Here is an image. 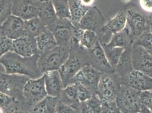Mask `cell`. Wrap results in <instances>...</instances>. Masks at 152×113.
<instances>
[{
  "label": "cell",
  "mask_w": 152,
  "mask_h": 113,
  "mask_svg": "<svg viewBox=\"0 0 152 113\" xmlns=\"http://www.w3.org/2000/svg\"><path fill=\"white\" fill-rule=\"evenodd\" d=\"M80 110L81 113H94L89 105L87 104L86 102L81 103Z\"/></svg>",
  "instance_id": "obj_40"
},
{
  "label": "cell",
  "mask_w": 152,
  "mask_h": 113,
  "mask_svg": "<svg viewBox=\"0 0 152 113\" xmlns=\"http://www.w3.org/2000/svg\"><path fill=\"white\" fill-rule=\"evenodd\" d=\"M148 32L152 33V21H150L148 20Z\"/></svg>",
  "instance_id": "obj_44"
},
{
  "label": "cell",
  "mask_w": 152,
  "mask_h": 113,
  "mask_svg": "<svg viewBox=\"0 0 152 113\" xmlns=\"http://www.w3.org/2000/svg\"><path fill=\"white\" fill-rule=\"evenodd\" d=\"M141 93L126 84H121L115 102L121 113H139Z\"/></svg>",
  "instance_id": "obj_4"
},
{
  "label": "cell",
  "mask_w": 152,
  "mask_h": 113,
  "mask_svg": "<svg viewBox=\"0 0 152 113\" xmlns=\"http://www.w3.org/2000/svg\"><path fill=\"white\" fill-rule=\"evenodd\" d=\"M9 107L5 113H31V111H28L23 107L20 106H13Z\"/></svg>",
  "instance_id": "obj_39"
},
{
  "label": "cell",
  "mask_w": 152,
  "mask_h": 113,
  "mask_svg": "<svg viewBox=\"0 0 152 113\" xmlns=\"http://www.w3.org/2000/svg\"><path fill=\"white\" fill-rule=\"evenodd\" d=\"M47 30V27L38 17L25 21L26 36L36 38Z\"/></svg>",
  "instance_id": "obj_24"
},
{
  "label": "cell",
  "mask_w": 152,
  "mask_h": 113,
  "mask_svg": "<svg viewBox=\"0 0 152 113\" xmlns=\"http://www.w3.org/2000/svg\"><path fill=\"white\" fill-rule=\"evenodd\" d=\"M141 104L145 105L152 113V92L151 91L142 92L140 94Z\"/></svg>",
  "instance_id": "obj_35"
},
{
  "label": "cell",
  "mask_w": 152,
  "mask_h": 113,
  "mask_svg": "<svg viewBox=\"0 0 152 113\" xmlns=\"http://www.w3.org/2000/svg\"><path fill=\"white\" fill-rule=\"evenodd\" d=\"M98 41H99V39L95 32L90 30H85L80 40V45L89 50L97 43Z\"/></svg>",
  "instance_id": "obj_30"
},
{
  "label": "cell",
  "mask_w": 152,
  "mask_h": 113,
  "mask_svg": "<svg viewBox=\"0 0 152 113\" xmlns=\"http://www.w3.org/2000/svg\"><path fill=\"white\" fill-rule=\"evenodd\" d=\"M101 44L104 51L105 55L107 57L108 62L115 70L119 62L124 49L120 48H112L108 46L106 44L101 43Z\"/></svg>",
  "instance_id": "obj_28"
},
{
  "label": "cell",
  "mask_w": 152,
  "mask_h": 113,
  "mask_svg": "<svg viewBox=\"0 0 152 113\" xmlns=\"http://www.w3.org/2000/svg\"><path fill=\"white\" fill-rule=\"evenodd\" d=\"M75 27L70 19H58L48 30L53 33L58 45L69 48Z\"/></svg>",
  "instance_id": "obj_12"
},
{
  "label": "cell",
  "mask_w": 152,
  "mask_h": 113,
  "mask_svg": "<svg viewBox=\"0 0 152 113\" xmlns=\"http://www.w3.org/2000/svg\"><path fill=\"white\" fill-rule=\"evenodd\" d=\"M38 17L45 23L48 29L57 21L58 18L51 1L42 3Z\"/></svg>",
  "instance_id": "obj_23"
},
{
  "label": "cell",
  "mask_w": 152,
  "mask_h": 113,
  "mask_svg": "<svg viewBox=\"0 0 152 113\" xmlns=\"http://www.w3.org/2000/svg\"><path fill=\"white\" fill-rule=\"evenodd\" d=\"M5 113V109H4V108L0 107V113Z\"/></svg>",
  "instance_id": "obj_46"
},
{
  "label": "cell",
  "mask_w": 152,
  "mask_h": 113,
  "mask_svg": "<svg viewBox=\"0 0 152 113\" xmlns=\"http://www.w3.org/2000/svg\"><path fill=\"white\" fill-rule=\"evenodd\" d=\"M58 19H71L68 0H51Z\"/></svg>",
  "instance_id": "obj_29"
},
{
  "label": "cell",
  "mask_w": 152,
  "mask_h": 113,
  "mask_svg": "<svg viewBox=\"0 0 152 113\" xmlns=\"http://www.w3.org/2000/svg\"><path fill=\"white\" fill-rule=\"evenodd\" d=\"M140 113H152V112L149 110V109H148L146 107L141 104L139 110Z\"/></svg>",
  "instance_id": "obj_42"
},
{
  "label": "cell",
  "mask_w": 152,
  "mask_h": 113,
  "mask_svg": "<svg viewBox=\"0 0 152 113\" xmlns=\"http://www.w3.org/2000/svg\"><path fill=\"white\" fill-rule=\"evenodd\" d=\"M89 63L102 74H113L115 70L108 62L99 41L88 50Z\"/></svg>",
  "instance_id": "obj_14"
},
{
  "label": "cell",
  "mask_w": 152,
  "mask_h": 113,
  "mask_svg": "<svg viewBox=\"0 0 152 113\" xmlns=\"http://www.w3.org/2000/svg\"><path fill=\"white\" fill-rule=\"evenodd\" d=\"M127 15L125 9H123L111 19L104 24L97 33L99 41L102 44H107L112 36L123 31L126 27Z\"/></svg>",
  "instance_id": "obj_9"
},
{
  "label": "cell",
  "mask_w": 152,
  "mask_h": 113,
  "mask_svg": "<svg viewBox=\"0 0 152 113\" xmlns=\"http://www.w3.org/2000/svg\"><path fill=\"white\" fill-rule=\"evenodd\" d=\"M39 54L30 57H23L10 51L0 58V64L5 73L27 76L30 79H38L43 75L39 69L38 60Z\"/></svg>",
  "instance_id": "obj_1"
},
{
  "label": "cell",
  "mask_w": 152,
  "mask_h": 113,
  "mask_svg": "<svg viewBox=\"0 0 152 113\" xmlns=\"http://www.w3.org/2000/svg\"><path fill=\"white\" fill-rule=\"evenodd\" d=\"M131 49L132 46L124 49L115 69L114 74L121 84H125L128 76L133 70Z\"/></svg>",
  "instance_id": "obj_17"
},
{
  "label": "cell",
  "mask_w": 152,
  "mask_h": 113,
  "mask_svg": "<svg viewBox=\"0 0 152 113\" xmlns=\"http://www.w3.org/2000/svg\"><path fill=\"white\" fill-rule=\"evenodd\" d=\"M19 102L16 100L14 97L0 92V107L4 109L8 108L13 104Z\"/></svg>",
  "instance_id": "obj_36"
},
{
  "label": "cell",
  "mask_w": 152,
  "mask_h": 113,
  "mask_svg": "<svg viewBox=\"0 0 152 113\" xmlns=\"http://www.w3.org/2000/svg\"><path fill=\"white\" fill-rule=\"evenodd\" d=\"M13 51L23 57L39 54L35 38L27 36L13 40Z\"/></svg>",
  "instance_id": "obj_18"
},
{
  "label": "cell",
  "mask_w": 152,
  "mask_h": 113,
  "mask_svg": "<svg viewBox=\"0 0 152 113\" xmlns=\"http://www.w3.org/2000/svg\"><path fill=\"white\" fill-rule=\"evenodd\" d=\"M151 91H152V90H151Z\"/></svg>",
  "instance_id": "obj_50"
},
{
  "label": "cell",
  "mask_w": 152,
  "mask_h": 113,
  "mask_svg": "<svg viewBox=\"0 0 152 113\" xmlns=\"http://www.w3.org/2000/svg\"><path fill=\"white\" fill-rule=\"evenodd\" d=\"M123 2H128L130 0H121Z\"/></svg>",
  "instance_id": "obj_48"
},
{
  "label": "cell",
  "mask_w": 152,
  "mask_h": 113,
  "mask_svg": "<svg viewBox=\"0 0 152 113\" xmlns=\"http://www.w3.org/2000/svg\"><path fill=\"white\" fill-rule=\"evenodd\" d=\"M69 56L58 70L64 87L70 84L73 77L89 63L88 50L80 45L70 46Z\"/></svg>",
  "instance_id": "obj_2"
},
{
  "label": "cell",
  "mask_w": 152,
  "mask_h": 113,
  "mask_svg": "<svg viewBox=\"0 0 152 113\" xmlns=\"http://www.w3.org/2000/svg\"><path fill=\"white\" fill-rule=\"evenodd\" d=\"M38 1H39L41 2H45L50 1H51V0H38Z\"/></svg>",
  "instance_id": "obj_47"
},
{
  "label": "cell",
  "mask_w": 152,
  "mask_h": 113,
  "mask_svg": "<svg viewBox=\"0 0 152 113\" xmlns=\"http://www.w3.org/2000/svg\"><path fill=\"white\" fill-rule=\"evenodd\" d=\"M71 21L74 25L79 23L89 8L84 7L81 0H68Z\"/></svg>",
  "instance_id": "obj_27"
},
{
  "label": "cell",
  "mask_w": 152,
  "mask_h": 113,
  "mask_svg": "<svg viewBox=\"0 0 152 113\" xmlns=\"http://www.w3.org/2000/svg\"><path fill=\"white\" fill-rule=\"evenodd\" d=\"M132 45L142 46L152 55V33L144 32Z\"/></svg>",
  "instance_id": "obj_31"
},
{
  "label": "cell",
  "mask_w": 152,
  "mask_h": 113,
  "mask_svg": "<svg viewBox=\"0 0 152 113\" xmlns=\"http://www.w3.org/2000/svg\"><path fill=\"white\" fill-rule=\"evenodd\" d=\"M121 84L113 74H102L95 95L104 103L114 102L119 92Z\"/></svg>",
  "instance_id": "obj_7"
},
{
  "label": "cell",
  "mask_w": 152,
  "mask_h": 113,
  "mask_svg": "<svg viewBox=\"0 0 152 113\" xmlns=\"http://www.w3.org/2000/svg\"><path fill=\"white\" fill-rule=\"evenodd\" d=\"M10 51H13V40L0 36V58Z\"/></svg>",
  "instance_id": "obj_33"
},
{
  "label": "cell",
  "mask_w": 152,
  "mask_h": 113,
  "mask_svg": "<svg viewBox=\"0 0 152 113\" xmlns=\"http://www.w3.org/2000/svg\"><path fill=\"white\" fill-rule=\"evenodd\" d=\"M131 56L133 70L152 78V55L139 45H132Z\"/></svg>",
  "instance_id": "obj_13"
},
{
  "label": "cell",
  "mask_w": 152,
  "mask_h": 113,
  "mask_svg": "<svg viewBox=\"0 0 152 113\" xmlns=\"http://www.w3.org/2000/svg\"><path fill=\"white\" fill-rule=\"evenodd\" d=\"M126 85L140 92L151 91L152 78L139 71H133L127 77Z\"/></svg>",
  "instance_id": "obj_19"
},
{
  "label": "cell",
  "mask_w": 152,
  "mask_h": 113,
  "mask_svg": "<svg viewBox=\"0 0 152 113\" xmlns=\"http://www.w3.org/2000/svg\"><path fill=\"white\" fill-rule=\"evenodd\" d=\"M79 110L64 104L60 101H59L56 108V112L58 113H79Z\"/></svg>",
  "instance_id": "obj_37"
},
{
  "label": "cell",
  "mask_w": 152,
  "mask_h": 113,
  "mask_svg": "<svg viewBox=\"0 0 152 113\" xmlns=\"http://www.w3.org/2000/svg\"><path fill=\"white\" fill-rule=\"evenodd\" d=\"M59 98L47 96L45 99L31 107V113H55Z\"/></svg>",
  "instance_id": "obj_22"
},
{
  "label": "cell",
  "mask_w": 152,
  "mask_h": 113,
  "mask_svg": "<svg viewBox=\"0 0 152 113\" xmlns=\"http://www.w3.org/2000/svg\"><path fill=\"white\" fill-rule=\"evenodd\" d=\"M12 1L0 0V28L12 13Z\"/></svg>",
  "instance_id": "obj_32"
},
{
  "label": "cell",
  "mask_w": 152,
  "mask_h": 113,
  "mask_svg": "<svg viewBox=\"0 0 152 113\" xmlns=\"http://www.w3.org/2000/svg\"><path fill=\"white\" fill-rule=\"evenodd\" d=\"M60 101L65 104L75 109L80 110L81 102L77 97V85L76 84H70L63 88Z\"/></svg>",
  "instance_id": "obj_21"
},
{
  "label": "cell",
  "mask_w": 152,
  "mask_h": 113,
  "mask_svg": "<svg viewBox=\"0 0 152 113\" xmlns=\"http://www.w3.org/2000/svg\"><path fill=\"white\" fill-rule=\"evenodd\" d=\"M47 96L43 75L38 79H29L23 87L22 102L32 107Z\"/></svg>",
  "instance_id": "obj_8"
},
{
  "label": "cell",
  "mask_w": 152,
  "mask_h": 113,
  "mask_svg": "<svg viewBox=\"0 0 152 113\" xmlns=\"http://www.w3.org/2000/svg\"><path fill=\"white\" fill-rule=\"evenodd\" d=\"M104 24V18L101 11L96 7H92L77 24L83 30H90L97 33L100 31Z\"/></svg>",
  "instance_id": "obj_16"
},
{
  "label": "cell",
  "mask_w": 152,
  "mask_h": 113,
  "mask_svg": "<svg viewBox=\"0 0 152 113\" xmlns=\"http://www.w3.org/2000/svg\"><path fill=\"white\" fill-rule=\"evenodd\" d=\"M12 13L23 20L38 17L42 5L38 0H12Z\"/></svg>",
  "instance_id": "obj_11"
},
{
  "label": "cell",
  "mask_w": 152,
  "mask_h": 113,
  "mask_svg": "<svg viewBox=\"0 0 152 113\" xmlns=\"http://www.w3.org/2000/svg\"><path fill=\"white\" fill-rule=\"evenodd\" d=\"M69 53V47L57 45L51 50L39 53V69L43 74L48 71L58 70L68 59Z\"/></svg>",
  "instance_id": "obj_3"
},
{
  "label": "cell",
  "mask_w": 152,
  "mask_h": 113,
  "mask_svg": "<svg viewBox=\"0 0 152 113\" xmlns=\"http://www.w3.org/2000/svg\"><path fill=\"white\" fill-rule=\"evenodd\" d=\"M109 113H121V112L119 110V109H118V107H116L115 102H114L111 107V109Z\"/></svg>",
  "instance_id": "obj_43"
},
{
  "label": "cell",
  "mask_w": 152,
  "mask_h": 113,
  "mask_svg": "<svg viewBox=\"0 0 152 113\" xmlns=\"http://www.w3.org/2000/svg\"></svg>",
  "instance_id": "obj_51"
},
{
  "label": "cell",
  "mask_w": 152,
  "mask_h": 113,
  "mask_svg": "<svg viewBox=\"0 0 152 113\" xmlns=\"http://www.w3.org/2000/svg\"><path fill=\"white\" fill-rule=\"evenodd\" d=\"M29 79L25 76L0 72V92L13 97L19 102H22L23 87Z\"/></svg>",
  "instance_id": "obj_5"
},
{
  "label": "cell",
  "mask_w": 152,
  "mask_h": 113,
  "mask_svg": "<svg viewBox=\"0 0 152 113\" xmlns=\"http://www.w3.org/2000/svg\"><path fill=\"white\" fill-rule=\"evenodd\" d=\"M146 16H147V18H148L149 20L152 21V12L148 13V14H146Z\"/></svg>",
  "instance_id": "obj_45"
},
{
  "label": "cell",
  "mask_w": 152,
  "mask_h": 113,
  "mask_svg": "<svg viewBox=\"0 0 152 113\" xmlns=\"http://www.w3.org/2000/svg\"><path fill=\"white\" fill-rule=\"evenodd\" d=\"M127 24L129 36L133 43L144 32L148 31V19L146 14L139 9L131 7L126 9Z\"/></svg>",
  "instance_id": "obj_6"
},
{
  "label": "cell",
  "mask_w": 152,
  "mask_h": 113,
  "mask_svg": "<svg viewBox=\"0 0 152 113\" xmlns=\"http://www.w3.org/2000/svg\"><path fill=\"white\" fill-rule=\"evenodd\" d=\"M102 75V72L88 64L73 77L70 84L81 85L95 94Z\"/></svg>",
  "instance_id": "obj_10"
},
{
  "label": "cell",
  "mask_w": 152,
  "mask_h": 113,
  "mask_svg": "<svg viewBox=\"0 0 152 113\" xmlns=\"http://www.w3.org/2000/svg\"><path fill=\"white\" fill-rule=\"evenodd\" d=\"M46 92L48 96L60 98L63 89V83L58 70L45 72L43 74Z\"/></svg>",
  "instance_id": "obj_20"
},
{
  "label": "cell",
  "mask_w": 152,
  "mask_h": 113,
  "mask_svg": "<svg viewBox=\"0 0 152 113\" xmlns=\"http://www.w3.org/2000/svg\"><path fill=\"white\" fill-rule=\"evenodd\" d=\"M57 113V112H56V113Z\"/></svg>",
  "instance_id": "obj_49"
},
{
  "label": "cell",
  "mask_w": 152,
  "mask_h": 113,
  "mask_svg": "<svg viewBox=\"0 0 152 113\" xmlns=\"http://www.w3.org/2000/svg\"><path fill=\"white\" fill-rule=\"evenodd\" d=\"M0 36H5L12 40L25 36V20L12 14L1 26Z\"/></svg>",
  "instance_id": "obj_15"
},
{
  "label": "cell",
  "mask_w": 152,
  "mask_h": 113,
  "mask_svg": "<svg viewBox=\"0 0 152 113\" xmlns=\"http://www.w3.org/2000/svg\"><path fill=\"white\" fill-rule=\"evenodd\" d=\"M140 6L144 12H152V0H139Z\"/></svg>",
  "instance_id": "obj_38"
},
{
  "label": "cell",
  "mask_w": 152,
  "mask_h": 113,
  "mask_svg": "<svg viewBox=\"0 0 152 113\" xmlns=\"http://www.w3.org/2000/svg\"><path fill=\"white\" fill-rule=\"evenodd\" d=\"M77 85V97L79 101L81 102H86L93 96V93L88 88L81 85Z\"/></svg>",
  "instance_id": "obj_34"
},
{
  "label": "cell",
  "mask_w": 152,
  "mask_h": 113,
  "mask_svg": "<svg viewBox=\"0 0 152 113\" xmlns=\"http://www.w3.org/2000/svg\"><path fill=\"white\" fill-rule=\"evenodd\" d=\"M81 2L84 7L90 8L92 7L94 2V0H81Z\"/></svg>",
  "instance_id": "obj_41"
},
{
  "label": "cell",
  "mask_w": 152,
  "mask_h": 113,
  "mask_svg": "<svg viewBox=\"0 0 152 113\" xmlns=\"http://www.w3.org/2000/svg\"><path fill=\"white\" fill-rule=\"evenodd\" d=\"M108 46L112 48H126L132 45V42L129 36V32L127 27L121 31L114 34L108 43Z\"/></svg>",
  "instance_id": "obj_25"
},
{
  "label": "cell",
  "mask_w": 152,
  "mask_h": 113,
  "mask_svg": "<svg viewBox=\"0 0 152 113\" xmlns=\"http://www.w3.org/2000/svg\"><path fill=\"white\" fill-rule=\"evenodd\" d=\"M35 39L39 53L51 50L58 45L53 33L49 30L39 35Z\"/></svg>",
  "instance_id": "obj_26"
}]
</instances>
